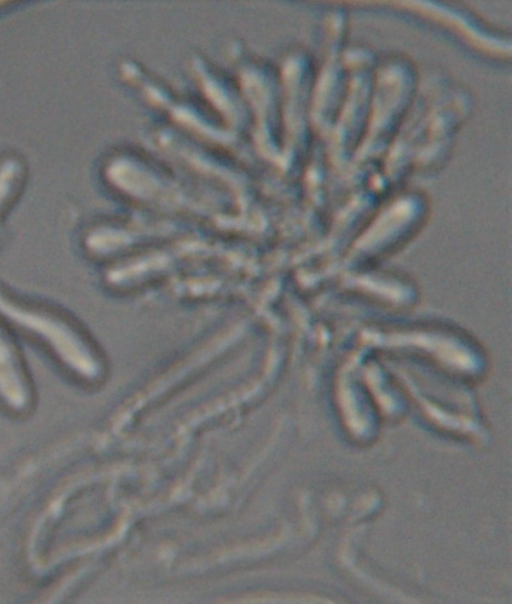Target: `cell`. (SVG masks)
<instances>
[{
	"instance_id": "cell-1",
	"label": "cell",
	"mask_w": 512,
	"mask_h": 604,
	"mask_svg": "<svg viewBox=\"0 0 512 604\" xmlns=\"http://www.w3.org/2000/svg\"><path fill=\"white\" fill-rule=\"evenodd\" d=\"M0 315L43 340L71 369L89 374L91 356L77 334L62 320L20 306L0 295Z\"/></svg>"
},
{
	"instance_id": "cell-2",
	"label": "cell",
	"mask_w": 512,
	"mask_h": 604,
	"mask_svg": "<svg viewBox=\"0 0 512 604\" xmlns=\"http://www.w3.org/2000/svg\"><path fill=\"white\" fill-rule=\"evenodd\" d=\"M0 396L14 409L23 408L27 401L26 389L15 353L0 332Z\"/></svg>"
}]
</instances>
